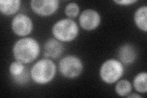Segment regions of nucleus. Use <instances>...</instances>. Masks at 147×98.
Returning <instances> with one entry per match:
<instances>
[{"label": "nucleus", "instance_id": "f257e3e1", "mask_svg": "<svg viewBox=\"0 0 147 98\" xmlns=\"http://www.w3.org/2000/svg\"><path fill=\"white\" fill-rule=\"evenodd\" d=\"M40 46L35 39L25 37L17 41L12 47L13 56L16 60L24 64L33 62L40 53Z\"/></svg>", "mask_w": 147, "mask_h": 98}, {"label": "nucleus", "instance_id": "f03ea898", "mask_svg": "<svg viewBox=\"0 0 147 98\" xmlns=\"http://www.w3.org/2000/svg\"><path fill=\"white\" fill-rule=\"evenodd\" d=\"M56 64L51 59L44 58L35 63L30 69V76L38 85H46L52 82L56 75Z\"/></svg>", "mask_w": 147, "mask_h": 98}, {"label": "nucleus", "instance_id": "7ed1b4c3", "mask_svg": "<svg viewBox=\"0 0 147 98\" xmlns=\"http://www.w3.org/2000/svg\"><path fill=\"white\" fill-rule=\"evenodd\" d=\"M52 32L54 38L61 43H69L76 39L79 29L77 23L71 18H63L54 23Z\"/></svg>", "mask_w": 147, "mask_h": 98}, {"label": "nucleus", "instance_id": "20e7f679", "mask_svg": "<svg viewBox=\"0 0 147 98\" xmlns=\"http://www.w3.org/2000/svg\"><path fill=\"white\" fill-rule=\"evenodd\" d=\"M124 72L123 64L119 60L109 59L101 65L99 76L104 83L110 85L118 81L123 76Z\"/></svg>", "mask_w": 147, "mask_h": 98}, {"label": "nucleus", "instance_id": "39448f33", "mask_svg": "<svg viewBox=\"0 0 147 98\" xmlns=\"http://www.w3.org/2000/svg\"><path fill=\"white\" fill-rule=\"evenodd\" d=\"M61 75L67 78L79 77L84 70V64L80 58L76 55H67L62 58L58 64Z\"/></svg>", "mask_w": 147, "mask_h": 98}, {"label": "nucleus", "instance_id": "423d86ee", "mask_svg": "<svg viewBox=\"0 0 147 98\" xmlns=\"http://www.w3.org/2000/svg\"><path fill=\"white\" fill-rule=\"evenodd\" d=\"M11 28L15 34L25 38L33 31V23L31 18L25 14H18L12 20Z\"/></svg>", "mask_w": 147, "mask_h": 98}, {"label": "nucleus", "instance_id": "0eeeda50", "mask_svg": "<svg viewBox=\"0 0 147 98\" xmlns=\"http://www.w3.org/2000/svg\"><path fill=\"white\" fill-rule=\"evenodd\" d=\"M58 0H33L30 2L33 11L41 17H49L56 12L59 7Z\"/></svg>", "mask_w": 147, "mask_h": 98}, {"label": "nucleus", "instance_id": "6e6552de", "mask_svg": "<svg viewBox=\"0 0 147 98\" xmlns=\"http://www.w3.org/2000/svg\"><path fill=\"white\" fill-rule=\"evenodd\" d=\"M79 25L87 31H93L99 26L101 17L99 13L93 9H86L79 16Z\"/></svg>", "mask_w": 147, "mask_h": 98}, {"label": "nucleus", "instance_id": "1a4fd4ad", "mask_svg": "<svg viewBox=\"0 0 147 98\" xmlns=\"http://www.w3.org/2000/svg\"><path fill=\"white\" fill-rule=\"evenodd\" d=\"M9 72L13 82L20 85L26 83L31 77L30 71L29 72L25 64L17 60L9 65Z\"/></svg>", "mask_w": 147, "mask_h": 98}, {"label": "nucleus", "instance_id": "9d476101", "mask_svg": "<svg viewBox=\"0 0 147 98\" xmlns=\"http://www.w3.org/2000/svg\"><path fill=\"white\" fill-rule=\"evenodd\" d=\"M64 51L61 42L55 38H50L44 45V56L45 58L56 59L60 57Z\"/></svg>", "mask_w": 147, "mask_h": 98}, {"label": "nucleus", "instance_id": "9b49d317", "mask_svg": "<svg viewBox=\"0 0 147 98\" xmlns=\"http://www.w3.org/2000/svg\"><path fill=\"white\" fill-rule=\"evenodd\" d=\"M118 57L119 62L123 64H131L136 59L137 50L132 44H124L118 49Z\"/></svg>", "mask_w": 147, "mask_h": 98}, {"label": "nucleus", "instance_id": "f8f14e48", "mask_svg": "<svg viewBox=\"0 0 147 98\" xmlns=\"http://www.w3.org/2000/svg\"><path fill=\"white\" fill-rule=\"evenodd\" d=\"M21 3L20 0H1L0 11L7 16L13 15L19 10Z\"/></svg>", "mask_w": 147, "mask_h": 98}, {"label": "nucleus", "instance_id": "ddd939ff", "mask_svg": "<svg viewBox=\"0 0 147 98\" xmlns=\"http://www.w3.org/2000/svg\"><path fill=\"white\" fill-rule=\"evenodd\" d=\"M147 7L140 6L136 11L134 14V21L136 25L142 31H147Z\"/></svg>", "mask_w": 147, "mask_h": 98}, {"label": "nucleus", "instance_id": "4468645a", "mask_svg": "<svg viewBox=\"0 0 147 98\" xmlns=\"http://www.w3.org/2000/svg\"><path fill=\"white\" fill-rule=\"evenodd\" d=\"M133 87L135 90L140 93H145L147 91V73L146 72H141L134 78Z\"/></svg>", "mask_w": 147, "mask_h": 98}, {"label": "nucleus", "instance_id": "2eb2a0df", "mask_svg": "<svg viewBox=\"0 0 147 98\" xmlns=\"http://www.w3.org/2000/svg\"><path fill=\"white\" fill-rule=\"evenodd\" d=\"M132 89V86L131 83L126 79L117 81L115 88L117 94L121 97H127L129 95H130Z\"/></svg>", "mask_w": 147, "mask_h": 98}, {"label": "nucleus", "instance_id": "dca6fc26", "mask_svg": "<svg viewBox=\"0 0 147 98\" xmlns=\"http://www.w3.org/2000/svg\"><path fill=\"white\" fill-rule=\"evenodd\" d=\"M80 7L78 4L74 2L68 3L64 8V14L68 17V18H72L77 17L79 14Z\"/></svg>", "mask_w": 147, "mask_h": 98}, {"label": "nucleus", "instance_id": "f3484780", "mask_svg": "<svg viewBox=\"0 0 147 98\" xmlns=\"http://www.w3.org/2000/svg\"><path fill=\"white\" fill-rule=\"evenodd\" d=\"M117 4L122 6H129L137 2L136 0H120V1H114Z\"/></svg>", "mask_w": 147, "mask_h": 98}, {"label": "nucleus", "instance_id": "a211bd4d", "mask_svg": "<svg viewBox=\"0 0 147 98\" xmlns=\"http://www.w3.org/2000/svg\"><path fill=\"white\" fill-rule=\"evenodd\" d=\"M127 97H132V98L136 97V98H137V97H141V96L139 95L136 94V93H133V94H132V95H129L127 96Z\"/></svg>", "mask_w": 147, "mask_h": 98}]
</instances>
